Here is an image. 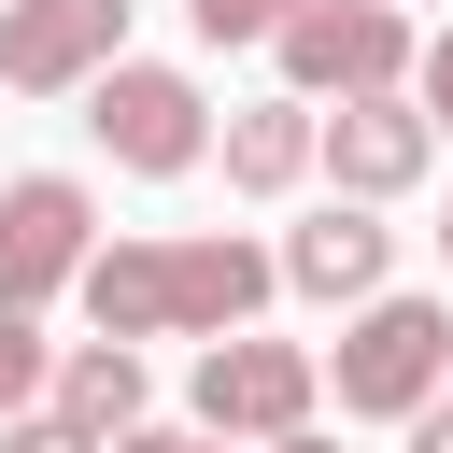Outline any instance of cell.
<instances>
[{"instance_id":"cell-1","label":"cell","mask_w":453,"mask_h":453,"mask_svg":"<svg viewBox=\"0 0 453 453\" xmlns=\"http://www.w3.org/2000/svg\"><path fill=\"white\" fill-rule=\"evenodd\" d=\"M71 297H85L99 340H226L283 297V269L241 226H198V241H99Z\"/></svg>"},{"instance_id":"cell-2","label":"cell","mask_w":453,"mask_h":453,"mask_svg":"<svg viewBox=\"0 0 453 453\" xmlns=\"http://www.w3.org/2000/svg\"><path fill=\"white\" fill-rule=\"evenodd\" d=\"M453 382V311L439 297H354L340 311V354H326V396H340V425H411L425 396Z\"/></svg>"},{"instance_id":"cell-3","label":"cell","mask_w":453,"mask_h":453,"mask_svg":"<svg viewBox=\"0 0 453 453\" xmlns=\"http://www.w3.org/2000/svg\"><path fill=\"white\" fill-rule=\"evenodd\" d=\"M85 142H99L113 170L170 184V170H198V156H212V99H198L170 57H113V71L85 85Z\"/></svg>"},{"instance_id":"cell-4","label":"cell","mask_w":453,"mask_h":453,"mask_svg":"<svg viewBox=\"0 0 453 453\" xmlns=\"http://www.w3.org/2000/svg\"><path fill=\"white\" fill-rule=\"evenodd\" d=\"M269 57H283V99H368V85H411V14L396 0H297L283 28H269Z\"/></svg>"},{"instance_id":"cell-5","label":"cell","mask_w":453,"mask_h":453,"mask_svg":"<svg viewBox=\"0 0 453 453\" xmlns=\"http://www.w3.org/2000/svg\"><path fill=\"white\" fill-rule=\"evenodd\" d=\"M311 396H326V354H311V340L226 326V340L198 354V439H283V425H311Z\"/></svg>"},{"instance_id":"cell-6","label":"cell","mask_w":453,"mask_h":453,"mask_svg":"<svg viewBox=\"0 0 453 453\" xmlns=\"http://www.w3.org/2000/svg\"><path fill=\"white\" fill-rule=\"evenodd\" d=\"M85 255H99V198H85L71 170H14V184H0V311L71 297Z\"/></svg>"},{"instance_id":"cell-7","label":"cell","mask_w":453,"mask_h":453,"mask_svg":"<svg viewBox=\"0 0 453 453\" xmlns=\"http://www.w3.org/2000/svg\"><path fill=\"white\" fill-rule=\"evenodd\" d=\"M311 170L340 184V198H411L425 170H439V127L411 113V85H368V99H340V113H311Z\"/></svg>"},{"instance_id":"cell-8","label":"cell","mask_w":453,"mask_h":453,"mask_svg":"<svg viewBox=\"0 0 453 453\" xmlns=\"http://www.w3.org/2000/svg\"><path fill=\"white\" fill-rule=\"evenodd\" d=\"M127 57V0H0V85L14 99H85Z\"/></svg>"},{"instance_id":"cell-9","label":"cell","mask_w":453,"mask_h":453,"mask_svg":"<svg viewBox=\"0 0 453 453\" xmlns=\"http://www.w3.org/2000/svg\"><path fill=\"white\" fill-rule=\"evenodd\" d=\"M269 269H283L297 297H326V311H354V297H382V269H396V226H382L368 198H326V212H311V226H297V241H283Z\"/></svg>"},{"instance_id":"cell-10","label":"cell","mask_w":453,"mask_h":453,"mask_svg":"<svg viewBox=\"0 0 453 453\" xmlns=\"http://www.w3.org/2000/svg\"><path fill=\"white\" fill-rule=\"evenodd\" d=\"M142 340H57V382H42V411H71L85 439H113V425H142Z\"/></svg>"},{"instance_id":"cell-11","label":"cell","mask_w":453,"mask_h":453,"mask_svg":"<svg viewBox=\"0 0 453 453\" xmlns=\"http://www.w3.org/2000/svg\"><path fill=\"white\" fill-rule=\"evenodd\" d=\"M212 156H226L241 198H283V184L311 170V99H241V113L212 127Z\"/></svg>"},{"instance_id":"cell-12","label":"cell","mask_w":453,"mask_h":453,"mask_svg":"<svg viewBox=\"0 0 453 453\" xmlns=\"http://www.w3.org/2000/svg\"><path fill=\"white\" fill-rule=\"evenodd\" d=\"M42 382H57V340H42V311H0V425H14V411H42Z\"/></svg>"},{"instance_id":"cell-13","label":"cell","mask_w":453,"mask_h":453,"mask_svg":"<svg viewBox=\"0 0 453 453\" xmlns=\"http://www.w3.org/2000/svg\"><path fill=\"white\" fill-rule=\"evenodd\" d=\"M283 14H297V0H184V28H198L212 57H226V42H269Z\"/></svg>"},{"instance_id":"cell-14","label":"cell","mask_w":453,"mask_h":453,"mask_svg":"<svg viewBox=\"0 0 453 453\" xmlns=\"http://www.w3.org/2000/svg\"><path fill=\"white\" fill-rule=\"evenodd\" d=\"M411 113L453 142V28H439V42H411Z\"/></svg>"},{"instance_id":"cell-15","label":"cell","mask_w":453,"mask_h":453,"mask_svg":"<svg viewBox=\"0 0 453 453\" xmlns=\"http://www.w3.org/2000/svg\"><path fill=\"white\" fill-rule=\"evenodd\" d=\"M0 453H99V439H85L71 411H14V425H0Z\"/></svg>"},{"instance_id":"cell-16","label":"cell","mask_w":453,"mask_h":453,"mask_svg":"<svg viewBox=\"0 0 453 453\" xmlns=\"http://www.w3.org/2000/svg\"><path fill=\"white\" fill-rule=\"evenodd\" d=\"M411 453H453V382H439V396L411 411Z\"/></svg>"},{"instance_id":"cell-17","label":"cell","mask_w":453,"mask_h":453,"mask_svg":"<svg viewBox=\"0 0 453 453\" xmlns=\"http://www.w3.org/2000/svg\"><path fill=\"white\" fill-rule=\"evenodd\" d=\"M255 453H340V439H326V425H283V439H255Z\"/></svg>"},{"instance_id":"cell-18","label":"cell","mask_w":453,"mask_h":453,"mask_svg":"<svg viewBox=\"0 0 453 453\" xmlns=\"http://www.w3.org/2000/svg\"><path fill=\"white\" fill-rule=\"evenodd\" d=\"M198 453H226V439H198Z\"/></svg>"},{"instance_id":"cell-19","label":"cell","mask_w":453,"mask_h":453,"mask_svg":"<svg viewBox=\"0 0 453 453\" xmlns=\"http://www.w3.org/2000/svg\"><path fill=\"white\" fill-rule=\"evenodd\" d=\"M439 255H453V226H439Z\"/></svg>"},{"instance_id":"cell-20","label":"cell","mask_w":453,"mask_h":453,"mask_svg":"<svg viewBox=\"0 0 453 453\" xmlns=\"http://www.w3.org/2000/svg\"><path fill=\"white\" fill-rule=\"evenodd\" d=\"M396 14H411V0H396Z\"/></svg>"}]
</instances>
